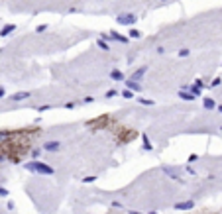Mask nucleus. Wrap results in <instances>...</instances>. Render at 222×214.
<instances>
[{
    "instance_id": "ddd939ff",
    "label": "nucleus",
    "mask_w": 222,
    "mask_h": 214,
    "mask_svg": "<svg viewBox=\"0 0 222 214\" xmlns=\"http://www.w3.org/2000/svg\"><path fill=\"white\" fill-rule=\"evenodd\" d=\"M144 75H145V67H142V69H138V71H136V73L132 75V81H136V83H138L140 79L144 77Z\"/></svg>"
},
{
    "instance_id": "b1692460",
    "label": "nucleus",
    "mask_w": 222,
    "mask_h": 214,
    "mask_svg": "<svg viewBox=\"0 0 222 214\" xmlns=\"http://www.w3.org/2000/svg\"><path fill=\"white\" fill-rule=\"evenodd\" d=\"M83 181H85V183H94V181H96V177H93V175H90V177H85Z\"/></svg>"
},
{
    "instance_id": "393cba45",
    "label": "nucleus",
    "mask_w": 222,
    "mask_h": 214,
    "mask_svg": "<svg viewBox=\"0 0 222 214\" xmlns=\"http://www.w3.org/2000/svg\"><path fill=\"white\" fill-rule=\"evenodd\" d=\"M189 53H191V51H189V49H181V51H179V57H187Z\"/></svg>"
},
{
    "instance_id": "c756f323",
    "label": "nucleus",
    "mask_w": 222,
    "mask_h": 214,
    "mask_svg": "<svg viewBox=\"0 0 222 214\" xmlns=\"http://www.w3.org/2000/svg\"><path fill=\"white\" fill-rule=\"evenodd\" d=\"M128 214H144V212H136V210H128Z\"/></svg>"
},
{
    "instance_id": "aec40b11",
    "label": "nucleus",
    "mask_w": 222,
    "mask_h": 214,
    "mask_svg": "<svg viewBox=\"0 0 222 214\" xmlns=\"http://www.w3.org/2000/svg\"><path fill=\"white\" fill-rule=\"evenodd\" d=\"M10 134H12V132H6V130H0V142H2V140H6V138L10 136Z\"/></svg>"
},
{
    "instance_id": "2f4dec72",
    "label": "nucleus",
    "mask_w": 222,
    "mask_h": 214,
    "mask_svg": "<svg viewBox=\"0 0 222 214\" xmlns=\"http://www.w3.org/2000/svg\"><path fill=\"white\" fill-rule=\"evenodd\" d=\"M218 112H220V114H222V104H220V106H218Z\"/></svg>"
},
{
    "instance_id": "7c9ffc66",
    "label": "nucleus",
    "mask_w": 222,
    "mask_h": 214,
    "mask_svg": "<svg viewBox=\"0 0 222 214\" xmlns=\"http://www.w3.org/2000/svg\"><path fill=\"white\" fill-rule=\"evenodd\" d=\"M148 214H157V212H155V210H149V212H148Z\"/></svg>"
},
{
    "instance_id": "6ab92c4d",
    "label": "nucleus",
    "mask_w": 222,
    "mask_h": 214,
    "mask_svg": "<svg viewBox=\"0 0 222 214\" xmlns=\"http://www.w3.org/2000/svg\"><path fill=\"white\" fill-rule=\"evenodd\" d=\"M40 153H41L40 149H31V161H36V159L40 157Z\"/></svg>"
},
{
    "instance_id": "9b49d317",
    "label": "nucleus",
    "mask_w": 222,
    "mask_h": 214,
    "mask_svg": "<svg viewBox=\"0 0 222 214\" xmlns=\"http://www.w3.org/2000/svg\"><path fill=\"white\" fill-rule=\"evenodd\" d=\"M179 98H181V100H189V102H193L197 96H195L193 93H187V90H179Z\"/></svg>"
},
{
    "instance_id": "cd10ccee",
    "label": "nucleus",
    "mask_w": 222,
    "mask_h": 214,
    "mask_svg": "<svg viewBox=\"0 0 222 214\" xmlns=\"http://www.w3.org/2000/svg\"><path fill=\"white\" fill-rule=\"evenodd\" d=\"M45 110H49V104H43V106H40V112H45Z\"/></svg>"
},
{
    "instance_id": "72a5a7b5",
    "label": "nucleus",
    "mask_w": 222,
    "mask_h": 214,
    "mask_svg": "<svg viewBox=\"0 0 222 214\" xmlns=\"http://www.w3.org/2000/svg\"><path fill=\"white\" fill-rule=\"evenodd\" d=\"M159 2H165V0H159Z\"/></svg>"
},
{
    "instance_id": "412c9836",
    "label": "nucleus",
    "mask_w": 222,
    "mask_h": 214,
    "mask_svg": "<svg viewBox=\"0 0 222 214\" xmlns=\"http://www.w3.org/2000/svg\"><path fill=\"white\" fill-rule=\"evenodd\" d=\"M220 83H222V79H220V77H216V79H214V81H212V83H210V84H208V87H212V88H214V87H218V84H220Z\"/></svg>"
},
{
    "instance_id": "4be33fe9",
    "label": "nucleus",
    "mask_w": 222,
    "mask_h": 214,
    "mask_svg": "<svg viewBox=\"0 0 222 214\" xmlns=\"http://www.w3.org/2000/svg\"><path fill=\"white\" fill-rule=\"evenodd\" d=\"M130 37H134V39H138V37H140V31H138V30H132V31H130Z\"/></svg>"
},
{
    "instance_id": "1a4fd4ad",
    "label": "nucleus",
    "mask_w": 222,
    "mask_h": 214,
    "mask_svg": "<svg viewBox=\"0 0 222 214\" xmlns=\"http://www.w3.org/2000/svg\"><path fill=\"white\" fill-rule=\"evenodd\" d=\"M31 93H28V90H24V93H16L10 96V100H14V102H18V100H26V98H30Z\"/></svg>"
},
{
    "instance_id": "f3484780",
    "label": "nucleus",
    "mask_w": 222,
    "mask_h": 214,
    "mask_svg": "<svg viewBox=\"0 0 222 214\" xmlns=\"http://www.w3.org/2000/svg\"><path fill=\"white\" fill-rule=\"evenodd\" d=\"M96 43H98V47H100V49H104V51H108V43H106L104 39H98V41H96Z\"/></svg>"
},
{
    "instance_id": "a211bd4d",
    "label": "nucleus",
    "mask_w": 222,
    "mask_h": 214,
    "mask_svg": "<svg viewBox=\"0 0 222 214\" xmlns=\"http://www.w3.org/2000/svg\"><path fill=\"white\" fill-rule=\"evenodd\" d=\"M116 94H118L116 90H114V88H110V90H106V94H104V96H106V98H114Z\"/></svg>"
},
{
    "instance_id": "f8f14e48",
    "label": "nucleus",
    "mask_w": 222,
    "mask_h": 214,
    "mask_svg": "<svg viewBox=\"0 0 222 214\" xmlns=\"http://www.w3.org/2000/svg\"><path fill=\"white\" fill-rule=\"evenodd\" d=\"M110 79H112V81H122V79H124V73L118 71V69H112V71H110Z\"/></svg>"
},
{
    "instance_id": "9d476101",
    "label": "nucleus",
    "mask_w": 222,
    "mask_h": 214,
    "mask_svg": "<svg viewBox=\"0 0 222 214\" xmlns=\"http://www.w3.org/2000/svg\"><path fill=\"white\" fill-rule=\"evenodd\" d=\"M14 30H16V24H8V26H4V28L0 30V37H6V35H10Z\"/></svg>"
},
{
    "instance_id": "bb28decb",
    "label": "nucleus",
    "mask_w": 222,
    "mask_h": 214,
    "mask_svg": "<svg viewBox=\"0 0 222 214\" xmlns=\"http://www.w3.org/2000/svg\"><path fill=\"white\" fill-rule=\"evenodd\" d=\"M47 30V24H41V26H37V31H45Z\"/></svg>"
},
{
    "instance_id": "7ed1b4c3",
    "label": "nucleus",
    "mask_w": 222,
    "mask_h": 214,
    "mask_svg": "<svg viewBox=\"0 0 222 214\" xmlns=\"http://www.w3.org/2000/svg\"><path fill=\"white\" fill-rule=\"evenodd\" d=\"M43 149H45V151H49V153H55V151H59V149H61V142H45L43 143Z\"/></svg>"
},
{
    "instance_id": "c85d7f7f",
    "label": "nucleus",
    "mask_w": 222,
    "mask_h": 214,
    "mask_svg": "<svg viewBox=\"0 0 222 214\" xmlns=\"http://www.w3.org/2000/svg\"><path fill=\"white\" fill-rule=\"evenodd\" d=\"M4 94H6V90H4L2 87H0V98H2V96H4Z\"/></svg>"
},
{
    "instance_id": "473e14b6",
    "label": "nucleus",
    "mask_w": 222,
    "mask_h": 214,
    "mask_svg": "<svg viewBox=\"0 0 222 214\" xmlns=\"http://www.w3.org/2000/svg\"><path fill=\"white\" fill-rule=\"evenodd\" d=\"M2 159H4V157H2V155H0V161H2Z\"/></svg>"
},
{
    "instance_id": "423d86ee",
    "label": "nucleus",
    "mask_w": 222,
    "mask_h": 214,
    "mask_svg": "<svg viewBox=\"0 0 222 214\" xmlns=\"http://www.w3.org/2000/svg\"><path fill=\"white\" fill-rule=\"evenodd\" d=\"M193 208H195L193 200H183V202H177L175 204V210H193Z\"/></svg>"
},
{
    "instance_id": "20e7f679",
    "label": "nucleus",
    "mask_w": 222,
    "mask_h": 214,
    "mask_svg": "<svg viewBox=\"0 0 222 214\" xmlns=\"http://www.w3.org/2000/svg\"><path fill=\"white\" fill-rule=\"evenodd\" d=\"M161 171H163V173H167L171 179L181 181V179H179V171H181V169H177V167H169V165H163V167H161Z\"/></svg>"
},
{
    "instance_id": "6e6552de",
    "label": "nucleus",
    "mask_w": 222,
    "mask_h": 214,
    "mask_svg": "<svg viewBox=\"0 0 222 214\" xmlns=\"http://www.w3.org/2000/svg\"><path fill=\"white\" fill-rule=\"evenodd\" d=\"M142 143H144V149L145 151H153V143H151V140H149V136L148 134H142Z\"/></svg>"
},
{
    "instance_id": "4468645a",
    "label": "nucleus",
    "mask_w": 222,
    "mask_h": 214,
    "mask_svg": "<svg viewBox=\"0 0 222 214\" xmlns=\"http://www.w3.org/2000/svg\"><path fill=\"white\" fill-rule=\"evenodd\" d=\"M203 106H204L207 110H212V108H216V102H214L212 98H204V100H203Z\"/></svg>"
},
{
    "instance_id": "2eb2a0df",
    "label": "nucleus",
    "mask_w": 222,
    "mask_h": 214,
    "mask_svg": "<svg viewBox=\"0 0 222 214\" xmlns=\"http://www.w3.org/2000/svg\"><path fill=\"white\" fill-rule=\"evenodd\" d=\"M138 102H140V104H144V106H153V104H155V100H149V98H144V96H142Z\"/></svg>"
},
{
    "instance_id": "39448f33",
    "label": "nucleus",
    "mask_w": 222,
    "mask_h": 214,
    "mask_svg": "<svg viewBox=\"0 0 222 214\" xmlns=\"http://www.w3.org/2000/svg\"><path fill=\"white\" fill-rule=\"evenodd\" d=\"M108 37H110L112 41H120V43H128V41H130L128 35H122V34H118V31H110Z\"/></svg>"
},
{
    "instance_id": "dca6fc26",
    "label": "nucleus",
    "mask_w": 222,
    "mask_h": 214,
    "mask_svg": "<svg viewBox=\"0 0 222 214\" xmlns=\"http://www.w3.org/2000/svg\"><path fill=\"white\" fill-rule=\"evenodd\" d=\"M122 96H124V98H126V100H132V96H134V93H130L128 88H124V90H122Z\"/></svg>"
},
{
    "instance_id": "5701e85b",
    "label": "nucleus",
    "mask_w": 222,
    "mask_h": 214,
    "mask_svg": "<svg viewBox=\"0 0 222 214\" xmlns=\"http://www.w3.org/2000/svg\"><path fill=\"white\" fill-rule=\"evenodd\" d=\"M10 192H8V189H4V187H0V196H8Z\"/></svg>"
},
{
    "instance_id": "f257e3e1",
    "label": "nucleus",
    "mask_w": 222,
    "mask_h": 214,
    "mask_svg": "<svg viewBox=\"0 0 222 214\" xmlns=\"http://www.w3.org/2000/svg\"><path fill=\"white\" fill-rule=\"evenodd\" d=\"M28 171H31V173H37V175H53V167L51 165H47V163H41V161H30V163H26L24 165Z\"/></svg>"
},
{
    "instance_id": "a878e982",
    "label": "nucleus",
    "mask_w": 222,
    "mask_h": 214,
    "mask_svg": "<svg viewBox=\"0 0 222 214\" xmlns=\"http://www.w3.org/2000/svg\"><path fill=\"white\" fill-rule=\"evenodd\" d=\"M93 100H94L93 96H86V98H83V102H85V104H90V102H93Z\"/></svg>"
},
{
    "instance_id": "f03ea898",
    "label": "nucleus",
    "mask_w": 222,
    "mask_h": 214,
    "mask_svg": "<svg viewBox=\"0 0 222 214\" xmlns=\"http://www.w3.org/2000/svg\"><path fill=\"white\" fill-rule=\"evenodd\" d=\"M116 22L120 24V26H134L138 22V16L136 14H120L116 18Z\"/></svg>"
},
{
    "instance_id": "0eeeda50",
    "label": "nucleus",
    "mask_w": 222,
    "mask_h": 214,
    "mask_svg": "<svg viewBox=\"0 0 222 214\" xmlns=\"http://www.w3.org/2000/svg\"><path fill=\"white\" fill-rule=\"evenodd\" d=\"M126 88L130 90V93H140V90H142V84L136 83V81H132V79H128L126 81Z\"/></svg>"
}]
</instances>
